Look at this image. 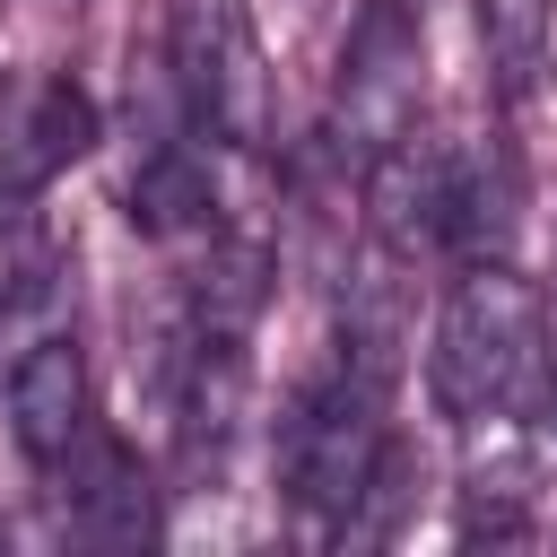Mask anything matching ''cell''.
<instances>
[{"mask_svg":"<svg viewBox=\"0 0 557 557\" xmlns=\"http://www.w3.org/2000/svg\"><path fill=\"white\" fill-rule=\"evenodd\" d=\"M548 374V305L531 278H513L505 261H470V278L444 296L435 313V348H426V392L444 418L479 426L505 418L540 392Z\"/></svg>","mask_w":557,"mask_h":557,"instance_id":"6da1fadb","label":"cell"},{"mask_svg":"<svg viewBox=\"0 0 557 557\" xmlns=\"http://www.w3.org/2000/svg\"><path fill=\"white\" fill-rule=\"evenodd\" d=\"M261 296H270V252L261 244H209V261L183 287V322L200 339H244L252 313H261Z\"/></svg>","mask_w":557,"mask_h":557,"instance_id":"30bf717a","label":"cell"},{"mask_svg":"<svg viewBox=\"0 0 557 557\" xmlns=\"http://www.w3.org/2000/svg\"><path fill=\"white\" fill-rule=\"evenodd\" d=\"M513 165L505 157H453V235L444 252L461 261H505V235H513Z\"/></svg>","mask_w":557,"mask_h":557,"instance_id":"8fae6325","label":"cell"},{"mask_svg":"<svg viewBox=\"0 0 557 557\" xmlns=\"http://www.w3.org/2000/svg\"><path fill=\"white\" fill-rule=\"evenodd\" d=\"M87 148H96V96L78 78H61V70L0 78V183L35 191L61 165H78Z\"/></svg>","mask_w":557,"mask_h":557,"instance_id":"8992f818","label":"cell"},{"mask_svg":"<svg viewBox=\"0 0 557 557\" xmlns=\"http://www.w3.org/2000/svg\"><path fill=\"white\" fill-rule=\"evenodd\" d=\"M174 87H183V113L209 139L270 148L278 87H270V61H261L244 0H174Z\"/></svg>","mask_w":557,"mask_h":557,"instance_id":"3957f363","label":"cell"},{"mask_svg":"<svg viewBox=\"0 0 557 557\" xmlns=\"http://www.w3.org/2000/svg\"><path fill=\"white\" fill-rule=\"evenodd\" d=\"M374 453H383V374L339 357L278 418V496H287V513L313 522V531H339Z\"/></svg>","mask_w":557,"mask_h":557,"instance_id":"7a4b0ae2","label":"cell"},{"mask_svg":"<svg viewBox=\"0 0 557 557\" xmlns=\"http://www.w3.org/2000/svg\"><path fill=\"white\" fill-rule=\"evenodd\" d=\"M548 26H557V0H479V44H487L505 87H531V70L548 52Z\"/></svg>","mask_w":557,"mask_h":557,"instance_id":"5bb4252c","label":"cell"},{"mask_svg":"<svg viewBox=\"0 0 557 557\" xmlns=\"http://www.w3.org/2000/svg\"><path fill=\"white\" fill-rule=\"evenodd\" d=\"M531 522H540V461L531 453L479 461L461 487V540H522Z\"/></svg>","mask_w":557,"mask_h":557,"instance_id":"7c38bea8","label":"cell"},{"mask_svg":"<svg viewBox=\"0 0 557 557\" xmlns=\"http://www.w3.org/2000/svg\"><path fill=\"white\" fill-rule=\"evenodd\" d=\"M52 278H61V244H52L44 209L9 183V191H0V313L52 296Z\"/></svg>","mask_w":557,"mask_h":557,"instance_id":"4fadbf2b","label":"cell"},{"mask_svg":"<svg viewBox=\"0 0 557 557\" xmlns=\"http://www.w3.org/2000/svg\"><path fill=\"white\" fill-rule=\"evenodd\" d=\"M131 226L139 235H157V244H183V235H218V183H209V165L183 148V139H165V148H148V165L131 174Z\"/></svg>","mask_w":557,"mask_h":557,"instance_id":"9c48e42d","label":"cell"},{"mask_svg":"<svg viewBox=\"0 0 557 557\" xmlns=\"http://www.w3.org/2000/svg\"><path fill=\"white\" fill-rule=\"evenodd\" d=\"M9 435L44 470L70 461V444L87 435V357H78V339H35L9 366Z\"/></svg>","mask_w":557,"mask_h":557,"instance_id":"ba28073f","label":"cell"},{"mask_svg":"<svg viewBox=\"0 0 557 557\" xmlns=\"http://www.w3.org/2000/svg\"><path fill=\"white\" fill-rule=\"evenodd\" d=\"M366 226L392 261L444 252V235H453V148H435L418 131L374 148L366 157Z\"/></svg>","mask_w":557,"mask_h":557,"instance_id":"5b68a950","label":"cell"},{"mask_svg":"<svg viewBox=\"0 0 557 557\" xmlns=\"http://www.w3.org/2000/svg\"><path fill=\"white\" fill-rule=\"evenodd\" d=\"M61 470H70L61 513H70L78 540H96V548H148V540H157V487H148V470H139L113 435L87 426Z\"/></svg>","mask_w":557,"mask_h":557,"instance_id":"52a82bcc","label":"cell"},{"mask_svg":"<svg viewBox=\"0 0 557 557\" xmlns=\"http://www.w3.org/2000/svg\"><path fill=\"white\" fill-rule=\"evenodd\" d=\"M418 122V0H366L339 52V148H392Z\"/></svg>","mask_w":557,"mask_h":557,"instance_id":"277c9868","label":"cell"},{"mask_svg":"<svg viewBox=\"0 0 557 557\" xmlns=\"http://www.w3.org/2000/svg\"><path fill=\"white\" fill-rule=\"evenodd\" d=\"M0 191H9V183H0Z\"/></svg>","mask_w":557,"mask_h":557,"instance_id":"9a60e30c","label":"cell"}]
</instances>
